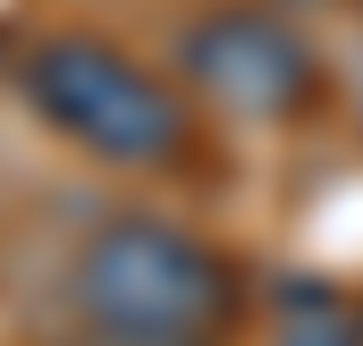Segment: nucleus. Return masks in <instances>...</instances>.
<instances>
[{
  "label": "nucleus",
  "mask_w": 363,
  "mask_h": 346,
  "mask_svg": "<svg viewBox=\"0 0 363 346\" xmlns=\"http://www.w3.org/2000/svg\"><path fill=\"white\" fill-rule=\"evenodd\" d=\"M68 304L85 346H228L245 287L228 254L186 237L178 220H110L77 254Z\"/></svg>",
  "instance_id": "nucleus-1"
},
{
  "label": "nucleus",
  "mask_w": 363,
  "mask_h": 346,
  "mask_svg": "<svg viewBox=\"0 0 363 346\" xmlns=\"http://www.w3.org/2000/svg\"><path fill=\"white\" fill-rule=\"evenodd\" d=\"M17 85L26 101L101 161H127V169H161L194 144L186 127V101L144 60H127L118 43L101 34H43L26 60H17Z\"/></svg>",
  "instance_id": "nucleus-2"
},
{
  "label": "nucleus",
  "mask_w": 363,
  "mask_h": 346,
  "mask_svg": "<svg viewBox=\"0 0 363 346\" xmlns=\"http://www.w3.org/2000/svg\"><path fill=\"white\" fill-rule=\"evenodd\" d=\"M178 60H186V85L211 110H228V118H296L321 93L313 43L287 17H271V9H211V17H194Z\"/></svg>",
  "instance_id": "nucleus-3"
},
{
  "label": "nucleus",
  "mask_w": 363,
  "mask_h": 346,
  "mask_svg": "<svg viewBox=\"0 0 363 346\" xmlns=\"http://www.w3.org/2000/svg\"><path fill=\"white\" fill-rule=\"evenodd\" d=\"M271 346H363V304H347L330 279H279Z\"/></svg>",
  "instance_id": "nucleus-4"
},
{
  "label": "nucleus",
  "mask_w": 363,
  "mask_h": 346,
  "mask_svg": "<svg viewBox=\"0 0 363 346\" xmlns=\"http://www.w3.org/2000/svg\"><path fill=\"white\" fill-rule=\"evenodd\" d=\"M355 110H363V51H355Z\"/></svg>",
  "instance_id": "nucleus-5"
}]
</instances>
